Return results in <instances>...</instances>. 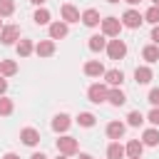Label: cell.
I'll use <instances>...</instances> for the list:
<instances>
[{
  "label": "cell",
  "mask_w": 159,
  "mask_h": 159,
  "mask_svg": "<svg viewBox=\"0 0 159 159\" xmlns=\"http://www.w3.org/2000/svg\"><path fill=\"white\" fill-rule=\"evenodd\" d=\"M12 99H7V97H0V114L2 117H7V114H12Z\"/></svg>",
  "instance_id": "obj_30"
},
{
  "label": "cell",
  "mask_w": 159,
  "mask_h": 159,
  "mask_svg": "<svg viewBox=\"0 0 159 159\" xmlns=\"http://www.w3.org/2000/svg\"><path fill=\"white\" fill-rule=\"evenodd\" d=\"M142 122H144V114H142V112H137V109H134V112H129V114H127V124H129V127H139Z\"/></svg>",
  "instance_id": "obj_29"
},
{
  "label": "cell",
  "mask_w": 159,
  "mask_h": 159,
  "mask_svg": "<svg viewBox=\"0 0 159 159\" xmlns=\"http://www.w3.org/2000/svg\"><path fill=\"white\" fill-rule=\"evenodd\" d=\"M144 22H149V25H159V5H152V7L144 12Z\"/></svg>",
  "instance_id": "obj_27"
},
{
  "label": "cell",
  "mask_w": 159,
  "mask_h": 159,
  "mask_svg": "<svg viewBox=\"0 0 159 159\" xmlns=\"http://www.w3.org/2000/svg\"><path fill=\"white\" fill-rule=\"evenodd\" d=\"M57 159H67V154H60V157H57Z\"/></svg>",
  "instance_id": "obj_40"
},
{
  "label": "cell",
  "mask_w": 159,
  "mask_h": 159,
  "mask_svg": "<svg viewBox=\"0 0 159 159\" xmlns=\"http://www.w3.org/2000/svg\"><path fill=\"white\" fill-rule=\"evenodd\" d=\"M144 22V15L139 12V10H134V7H129L124 15H122V27H129V30H137L139 25Z\"/></svg>",
  "instance_id": "obj_3"
},
{
  "label": "cell",
  "mask_w": 159,
  "mask_h": 159,
  "mask_svg": "<svg viewBox=\"0 0 159 159\" xmlns=\"http://www.w3.org/2000/svg\"><path fill=\"white\" fill-rule=\"evenodd\" d=\"M124 2H129V5H139L142 0H124Z\"/></svg>",
  "instance_id": "obj_38"
},
{
  "label": "cell",
  "mask_w": 159,
  "mask_h": 159,
  "mask_svg": "<svg viewBox=\"0 0 159 159\" xmlns=\"http://www.w3.org/2000/svg\"><path fill=\"white\" fill-rule=\"evenodd\" d=\"M104 50H107V55H109V60H122V57L127 55V45H124V40H119V37H114V40H109Z\"/></svg>",
  "instance_id": "obj_4"
},
{
  "label": "cell",
  "mask_w": 159,
  "mask_h": 159,
  "mask_svg": "<svg viewBox=\"0 0 159 159\" xmlns=\"http://www.w3.org/2000/svg\"><path fill=\"white\" fill-rule=\"evenodd\" d=\"M124 129H127L124 122H109V124H107V137L114 139V142H119V139L124 137Z\"/></svg>",
  "instance_id": "obj_13"
},
{
  "label": "cell",
  "mask_w": 159,
  "mask_h": 159,
  "mask_svg": "<svg viewBox=\"0 0 159 159\" xmlns=\"http://www.w3.org/2000/svg\"><path fill=\"white\" fill-rule=\"evenodd\" d=\"M142 152H144V144H142V139H129V144L124 147V154H127L129 159H134V157H142Z\"/></svg>",
  "instance_id": "obj_17"
},
{
  "label": "cell",
  "mask_w": 159,
  "mask_h": 159,
  "mask_svg": "<svg viewBox=\"0 0 159 159\" xmlns=\"http://www.w3.org/2000/svg\"><path fill=\"white\" fill-rule=\"evenodd\" d=\"M72 124V119H70V114H55V119H52V129L55 132H67V127Z\"/></svg>",
  "instance_id": "obj_18"
},
{
  "label": "cell",
  "mask_w": 159,
  "mask_h": 159,
  "mask_svg": "<svg viewBox=\"0 0 159 159\" xmlns=\"http://www.w3.org/2000/svg\"><path fill=\"white\" fill-rule=\"evenodd\" d=\"M152 2H154V5H159V0H152Z\"/></svg>",
  "instance_id": "obj_42"
},
{
  "label": "cell",
  "mask_w": 159,
  "mask_h": 159,
  "mask_svg": "<svg viewBox=\"0 0 159 159\" xmlns=\"http://www.w3.org/2000/svg\"><path fill=\"white\" fill-rule=\"evenodd\" d=\"M142 144H144V147H157V144H159V129H154V127L147 129V132L142 134Z\"/></svg>",
  "instance_id": "obj_19"
},
{
  "label": "cell",
  "mask_w": 159,
  "mask_h": 159,
  "mask_svg": "<svg viewBox=\"0 0 159 159\" xmlns=\"http://www.w3.org/2000/svg\"><path fill=\"white\" fill-rule=\"evenodd\" d=\"M32 20H35L37 25H50V10L37 7V10H35V15H32Z\"/></svg>",
  "instance_id": "obj_25"
},
{
  "label": "cell",
  "mask_w": 159,
  "mask_h": 159,
  "mask_svg": "<svg viewBox=\"0 0 159 159\" xmlns=\"http://www.w3.org/2000/svg\"><path fill=\"white\" fill-rule=\"evenodd\" d=\"M152 40H154V45H159V25H154V30H152Z\"/></svg>",
  "instance_id": "obj_34"
},
{
  "label": "cell",
  "mask_w": 159,
  "mask_h": 159,
  "mask_svg": "<svg viewBox=\"0 0 159 159\" xmlns=\"http://www.w3.org/2000/svg\"><path fill=\"white\" fill-rule=\"evenodd\" d=\"M60 15H62V20L70 25V22H80V10L75 7V5H70V2H65L62 7H60Z\"/></svg>",
  "instance_id": "obj_9"
},
{
  "label": "cell",
  "mask_w": 159,
  "mask_h": 159,
  "mask_svg": "<svg viewBox=\"0 0 159 159\" xmlns=\"http://www.w3.org/2000/svg\"><path fill=\"white\" fill-rule=\"evenodd\" d=\"M147 102H149L152 107H159V87H154V89L149 92V97H147Z\"/></svg>",
  "instance_id": "obj_31"
},
{
  "label": "cell",
  "mask_w": 159,
  "mask_h": 159,
  "mask_svg": "<svg viewBox=\"0 0 159 159\" xmlns=\"http://www.w3.org/2000/svg\"><path fill=\"white\" fill-rule=\"evenodd\" d=\"M107 157H109V159H122V157H124V147H122L119 142H112V144L107 147Z\"/></svg>",
  "instance_id": "obj_24"
},
{
  "label": "cell",
  "mask_w": 159,
  "mask_h": 159,
  "mask_svg": "<svg viewBox=\"0 0 159 159\" xmlns=\"http://www.w3.org/2000/svg\"><path fill=\"white\" fill-rule=\"evenodd\" d=\"M67 32H70V27L65 20L50 22V40H62V37H67Z\"/></svg>",
  "instance_id": "obj_7"
},
{
  "label": "cell",
  "mask_w": 159,
  "mask_h": 159,
  "mask_svg": "<svg viewBox=\"0 0 159 159\" xmlns=\"http://www.w3.org/2000/svg\"><path fill=\"white\" fill-rule=\"evenodd\" d=\"M80 20H82L87 27H97V25H99V12H97L94 7H87V10L80 15Z\"/></svg>",
  "instance_id": "obj_15"
},
{
  "label": "cell",
  "mask_w": 159,
  "mask_h": 159,
  "mask_svg": "<svg viewBox=\"0 0 159 159\" xmlns=\"http://www.w3.org/2000/svg\"><path fill=\"white\" fill-rule=\"evenodd\" d=\"M30 159H47V157H45V154H42V152H40V154H32V157H30Z\"/></svg>",
  "instance_id": "obj_36"
},
{
  "label": "cell",
  "mask_w": 159,
  "mask_h": 159,
  "mask_svg": "<svg viewBox=\"0 0 159 159\" xmlns=\"http://www.w3.org/2000/svg\"><path fill=\"white\" fill-rule=\"evenodd\" d=\"M35 52H37L40 57H50V55H55V40H40V42L35 45Z\"/></svg>",
  "instance_id": "obj_16"
},
{
  "label": "cell",
  "mask_w": 159,
  "mask_h": 159,
  "mask_svg": "<svg viewBox=\"0 0 159 159\" xmlns=\"http://www.w3.org/2000/svg\"><path fill=\"white\" fill-rule=\"evenodd\" d=\"M77 149H80V144H77V139H75V137L65 134V137H60V139H57V152H60V154L72 157V154H77Z\"/></svg>",
  "instance_id": "obj_5"
},
{
  "label": "cell",
  "mask_w": 159,
  "mask_h": 159,
  "mask_svg": "<svg viewBox=\"0 0 159 159\" xmlns=\"http://www.w3.org/2000/svg\"><path fill=\"white\" fill-rule=\"evenodd\" d=\"M17 55L20 57H27V55H32L35 52V45H32V40H17Z\"/></svg>",
  "instance_id": "obj_22"
},
{
  "label": "cell",
  "mask_w": 159,
  "mask_h": 159,
  "mask_svg": "<svg viewBox=\"0 0 159 159\" xmlns=\"http://www.w3.org/2000/svg\"><path fill=\"white\" fill-rule=\"evenodd\" d=\"M0 30H2V20H0Z\"/></svg>",
  "instance_id": "obj_43"
},
{
  "label": "cell",
  "mask_w": 159,
  "mask_h": 159,
  "mask_svg": "<svg viewBox=\"0 0 159 159\" xmlns=\"http://www.w3.org/2000/svg\"><path fill=\"white\" fill-rule=\"evenodd\" d=\"M5 92H7V80H5V77H0V97H2Z\"/></svg>",
  "instance_id": "obj_33"
},
{
  "label": "cell",
  "mask_w": 159,
  "mask_h": 159,
  "mask_svg": "<svg viewBox=\"0 0 159 159\" xmlns=\"http://www.w3.org/2000/svg\"><path fill=\"white\" fill-rule=\"evenodd\" d=\"M104 84L107 87H119L122 82H124V72L122 70H104Z\"/></svg>",
  "instance_id": "obj_8"
},
{
  "label": "cell",
  "mask_w": 159,
  "mask_h": 159,
  "mask_svg": "<svg viewBox=\"0 0 159 159\" xmlns=\"http://www.w3.org/2000/svg\"><path fill=\"white\" fill-rule=\"evenodd\" d=\"M17 72V62L15 60H0V75L2 77H12Z\"/></svg>",
  "instance_id": "obj_21"
},
{
  "label": "cell",
  "mask_w": 159,
  "mask_h": 159,
  "mask_svg": "<svg viewBox=\"0 0 159 159\" xmlns=\"http://www.w3.org/2000/svg\"><path fill=\"white\" fill-rule=\"evenodd\" d=\"M20 40V27L17 25H2V30H0V42L2 45H12V42H17Z\"/></svg>",
  "instance_id": "obj_6"
},
{
  "label": "cell",
  "mask_w": 159,
  "mask_h": 159,
  "mask_svg": "<svg viewBox=\"0 0 159 159\" xmlns=\"http://www.w3.org/2000/svg\"><path fill=\"white\" fill-rule=\"evenodd\" d=\"M15 12V0H0V17H7Z\"/></svg>",
  "instance_id": "obj_28"
},
{
  "label": "cell",
  "mask_w": 159,
  "mask_h": 159,
  "mask_svg": "<svg viewBox=\"0 0 159 159\" xmlns=\"http://www.w3.org/2000/svg\"><path fill=\"white\" fill-rule=\"evenodd\" d=\"M30 2H32V5H42L45 0H30Z\"/></svg>",
  "instance_id": "obj_39"
},
{
  "label": "cell",
  "mask_w": 159,
  "mask_h": 159,
  "mask_svg": "<svg viewBox=\"0 0 159 159\" xmlns=\"http://www.w3.org/2000/svg\"><path fill=\"white\" fill-rule=\"evenodd\" d=\"M107 102H109L112 107H122V104L127 102V94H124L119 87H112V89L107 92Z\"/></svg>",
  "instance_id": "obj_12"
},
{
  "label": "cell",
  "mask_w": 159,
  "mask_h": 159,
  "mask_svg": "<svg viewBox=\"0 0 159 159\" xmlns=\"http://www.w3.org/2000/svg\"><path fill=\"white\" fill-rule=\"evenodd\" d=\"M107 92H109V87H107V84H102V82H94V84H89V89H87V97H89V102H94V104H102V102H107Z\"/></svg>",
  "instance_id": "obj_2"
},
{
  "label": "cell",
  "mask_w": 159,
  "mask_h": 159,
  "mask_svg": "<svg viewBox=\"0 0 159 159\" xmlns=\"http://www.w3.org/2000/svg\"><path fill=\"white\" fill-rule=\"evenodd\" d=\"M99 25H102L104 37H119V32H122V20L119 17H104V20H99Z\"/></svg>",
  "instance_id": "obj_1"
},
{
  "label": "cell",
  "mask_w": 159,
  "mask_h": 159,
  "mask_svg": "<svg viewBox=\"0 0 159 159\" xmlns=\"http://www.w3.org/2000/svg\"><path fill=\"white\" fill-rule=\"evenodd\" d=\"M2 159H20V157H17V154H15V152H7V154H5V157H2Z\"/></svg>",
  "instance_id": "obj_35"
},
{
  "label": "cell",
  "mask_w": 159,
  "mask_h": 159,
  "mask_svg": "<svg viewBox=\"0 0 159 159\" xmlns=\"http://www.w3.org/2000/svg\"><path fill=\"white\" fill-rule=\"evenodd\" d=\"M84 75L87 77H102L104 75V65L99 60H89V62H84Z\"/></svg>",
  "instance_id": "obj_10"
},
{
  "label": "cell",
  "mask_w": 159,
  "mask_h": 159,
  "mask_svg": "<svg viewBox=\"0 0 159 159\" xmlns=\"http://www.w3.org/2000/svg\"><path fill=\"white\" fill-rule=\"evenodd\" d=\"M20 139H22V144L35 147V144L40 142V132H37V129H32V127H25V129L20 132Z\"/></svg>",
  "instance_id": "obj_14"
},
{
  "label": "cell",
  "mask_w": 159,
  "mask_h": 159,
  "mask_svg": "<svg viewBox=\"0 0 159 159\" xmlns=\"http://www.w3.org/2000/svg\"><path fill=\"white\" fill-rule=\"evenodd\" d=\"M87 45H89V50H92V52H102V50L107 47V37H104V35H92Z\"/></svg>",
  "instance_id": "obj_20"
},
{
  "label": "cell",
  "mask_w": 159,
  "mask_h": 159,
  "mask_svg": "<svg viewBox=\"0 0 159 159\" xmlns=\"http://www.w3.org/2000/svg\"><path fill=\"white\" fill-rule=\"evenodd\" d=\"M107 2H119V0H107Z\"/></svg>",
  "instance_id": "obj_41"
},
{
  "label": "cell",
  "mask_w": 159,
  "mask_h": 159,
  "mask_svg": "<svg viewBox=\"0 0 159 159\" xmlns=\"http://www.w3.org/2000/svg\"><path fill=\"white\" fill-rule=\"evenodd\" d=\"M147 119H149L154 127H159V107H154V109L149 112V117H147Z\"/></svg>",
  "instance_id": "obj_32"
},
{
  "label": "cell",
  "mask_w": 159,
  "mask_h": 159,
  "mask_svg": "<svg viewBox=\"0 0 159 159\" xmlns=\"http://www.w3.org/2000/svg\"><path fill=\"white\" fill-rule=\"evenodd\" d=\"M142 57L152 65V62H157L159 60V45H147L144 50H142Z\"/></svg>",
  "instance_id": "obj_23"
},
{
  "label": "cell",
  "mask_w": 159,
  "mask_h": 159,
  "mask_svg": "<svg viewBox=\"0 0 159 159\" xmlns=\"http://www.w3.org/2000/svg\"><path fill=\"white\" fill-rule=\"evenodd\" d=\"M152 77H154V72H152V67H147V65H142V67L134 70V80H137V84H149Z\"/></svg>",
  "instance_id": "obj_11"
},
{
  "label": "cell",
  "mask_w": 159,
  "mask_h": 159,
  "mask_svg": "<svg viewBox=\"0 0 159 159\" xmlns=\"http://www.w3.org/2000/svg\"><path fill=\"white\" fill-rule=\"evenodd\" d=\"M80 159H94L92 154H80Z\"/></svg>",
  "instance_id": "obj_37"
},
{
  "label": "cell",
  "mask_w": 159,
  "mask_h": 159,
  "mask_svg": "<svg viewBox=\"0 0 159 159\" xmlns=\"http://www.w3.org/2000/svg\"><path fill=\"white\" fill-rule=\"evenodd\" d=\"M94 122H97V117L89 114V112H80L77 114V124L80 127H94Z\"/></svg>",
  "instance_id": "obj_26"
},
{
  "label": "cell",
  "mask_w": 159,
  "mask_h": 159,
  "mask_svg": "<svg viewBox=\"0 0 159 159\" xmlns=\"http://www.w3.org/2000/svg\"><path fill=\"white\" fill-rule=\"evenodd\" d=\"M134 159H142V157H134Z\"/></svg>",
  "instance_id": "obj_44"
}]
</instances>
